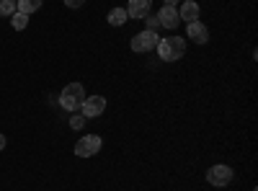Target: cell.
Instances as JSON below:
<instances>
[{
    "mask_svg": "<svg viewBox=\"0 0 258 191\" xmlns=\"http://www.w3.org/2000/svg\"><path fill=\"white\" fill-rule=\"evenodd\" d=\"M83 101H85V91H83L80 83H70V86H64V91L59 93V106L68 111H78Z\"/></svg>",
    "mask_w": 258,
    "mask_h": 191,
    "instance_id": "7a4b0ae2",
    "label": "cell"
},
{
    "mask_svg": "<svg viewBox=\"0 0 258 191\" xmlns=\"http://www.w3.org/2000/svg\"><path fill=\"white\" fill-rule=\"evenodd\" d=\"M207 181L212 186H227L232 181V168L230 165H214L207 171Z\"/></svg>",
    "mask_w": 258,
    "mask_h": 191,
    "instance_id": "8992f818",
    "label": "cell"
},
{
    "mask_svg": "<svg viewBox=\"0 0 258 191\" xmlns=\"http://www.w3.org/2000/svg\"><path fill=\"white\" fill-rule=\"evenodd\" d=\"M85 3V0H64V6H68V8H80Z\"/></svg>",
    "mask_w": 258,
    "mask_h": 191,
    "instance_id": "2e32d148",
    "label": "cell"
},
{
    "mask_svg": "<svg viewBox=\"0 0 258 191\" xmlns=\"http://www.w3.org/2000/svg\"><path fill=\"white\" fill-rule=\"evenodd\" d=\"M16 13V0H0V16H13Z\"/></svg>",
    "mask_w": 258,
    "mask_h": 191,
    "instance_id": "5bb4252c",
    "label": "cell"
},
{
    "mask_svg": "<svg viewBox=\"0 0 258 191\" xmlns=\"http://www.w3.org/2000/svg\"><path fill=\"white\" fill-rule=\"evenodd\" d=\"M199 3H194V0H186V3H181L178 8V18L186 21V24H194V21H199Z\"/></svg>",
    "mask_w": 258,
    "mask_h": 191,
    "instance_id": "9c48e42d",
    "label": "cell"
},
{
    "mask_svg": "<svg viewBox=\"0 0 258 191\" xmlns=\"http://www.w3.org/2000/svg\"><path fill=\"white\" fill-rule=\"evenodd\" d=\"M150 8H153V0H129V6L124 11L129 18H147Z\"/></svg>",
    "mask_w": 258,
    "mask_h": 191,
    "instance_id": "52a82bcc",
    "label": "cell"
},
{
    "mask_svg": "<svg viewBox=\"0 0 258 191\" xmlns=\"http://www.w3.org/2000/svg\"><path fill=\"white\" fill-rule=\"evenodd\" d=\"M3 147H6V137H3V135H0V150H3Z\"/></svg>",
    "mask_w": 258,
    "mask_h": 191,
    "instance_id": "ac0fdd59",
    "label": "cell"
},
{
    "mask_svg": "<svg viewBox=\"0 0 258 191\" xmlns=\"http://www.w3.org/2000/svg\"><path fill=\"white\" fill-rule=\"evenodd\" d=\"M178 8H173V6H163L160 8V16H158V24L160 26H165V29H176L178 26Z\"/></svg>",
    "mask_w": 258,
    "mask_h": 191,
    "instance_id": "ba28073f",
    "label": "cell"
},
{
    "mask_svg": "<svg viewBox=\"0 0 258 191\" xmlns=\"http://www.w3.org/2000/svg\"><path fill=\"white\" fill-rule=\"evenodd\" d=\"M106 111V98L103 96H88L83 103H80V114L85 119H96Z\"/></svg>",
    "mask_w": 258,
    "mask_h": 191,
    "instance_id": "5b68a950",
    "label": "cell"
},
{
    "mask_svg": "<svg viewBox=\"0 0 258 191\" xmlns=\"http://www.w3.org/2000/svg\"><path fill=\"white\" fill-rule=\"evenodd\" d=\"M158 47V34L153 29H145L140 34L132 36V49L135 52H150V49H155Z\"/></svg>",
    "mask_w": 258,
    "mask_h": 191,
    "instance_id": "277c9868",
    "label": "cell"
},
{
    "mask_svg": "<svg viewBox=\"0 0 258 191\" xmlns=\"http://www.w3.org/2000/svg\"><path fill=\"white\" fill-rule=\"evenodd\" d=\"M155 49H158L163 62H176V59H181L186 54V41L181 36H168V39L158 41Z\"/></svg>",
    "mask_w": 258,
    "mask_h": 191,
    "instance_id": "6da1fadb",
    "label": "cell"
},
{
    "mask_svg": "<svg viewBox=\"0 0 258 191\" xmlns=\"http://www.w3.org/2000/svg\"><path fill=\"white\" fill-rule=\"evenodd\" d=\"M101 137L98 135H88V137H80L78 145H75V155L78 158H93L98 150H101Z\"/></svg>",
    "mask_w": 258,
    "mask_h": 191,
    "instance_id": "3957f363",
    "label": "cell"
},
{
    "mask_svg": "<svg viewBox=\"0 0 258 191\" xmlns=\"http://www.w3.org/2000/svg\"><path fill=\"white\" fill-rule=\"evenodd\" d=\"M85 121H88V119H85L83 114H80V116L75 114V116L70 119V126H73V130H83V126H85Z\"/></svg>",
    "mask_w": 258,
    "mask_h": 191,
    "instance_id": "9a60e30c",
    "label": "cell"
},
{
    "mask_svg": "<svg viewBox=\"0 0 258 191\" xmlns=\"http://www.w3.org/2000/svg\"><path fill=\"white\" fill-rule=\"evenodd\" d=\"M106 18H109V24H111V26H124L129 16H126V11H124V8H111Z\"/></svg>",
    "mask_w": 258,
    "mask_h": 191,
    "instance_id": "7c38bea8",
    "label": "cell"
},
{
    "mask_svg": "<svg viewBox=\"0 0 258 191\" xmlns=\"http://www.w3.org/2000/svg\"><path fill=\"white\" fill-rule=\"evenodd\" d=\"M39 8H41V0H18V3H16V11L18 13H26V16L36 13Z\"/></svg>",
    "mask_w": 258,
    "mask_h": 191,
    "instance_id": "8fae6325",
    "label": "cell"
},
{
    "mask_svg": "<svg viewBox=\"0 0 258 191\" xmlns=\"http://www.w3.org/2000/svg\"><path fill=\"white\" fill-rule=\"evenodd\" d=\"M186 34H188L191 41H197V44H207V39H209V31H207V26L202 24V21H194V24H188Z\"/></svg>",
    "mask_w": 258,
    "mask_h": 191,
    "instance_id": "30bf717a",
    "label": "cell"
},
{
    "mask_svg": "<svg viewBox=\"0 0 258 191\" xmlns=\"http://www.w3.org/2000/svg\"><path fill=\"white\" fill-rule=\"evenodd\" d=\"M178 3H181V0H165V6H173V8H176Z\"/></svg>",
    "mask_w": 258,
    "mask_h": 191,
    "instance_id": "e0dca14e",
    "label": "cell"
},
{
    "mask_svg": "<svg viewBox=\"0 0 258 191\" xmlns=\"http://www.w3.org/2000/svg\"><path fill=\"white\" fill-rule=\"evenodd\" d=\"M11 24H13V29H16V31H24V29L29 26V16H26V13H18V11H16V13L11 16Z\"/></svg>",
    "mask_w": 258,
    "mask_h": 191,
    "instance_id": "4fadbf2b",
    "label": "cell"
}]
</instances>
